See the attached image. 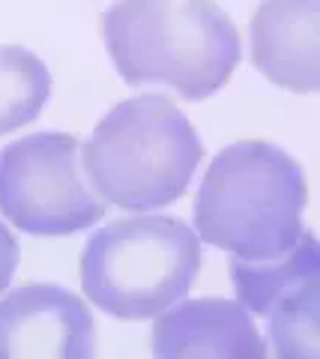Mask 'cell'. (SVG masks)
Instances as JSON below:
<instances>
[{"label":"cell","instance_id":"obj_2","mask_svg":"<svg viewBox=\"0 0 320 359\" xmlns=\"http://www.w3.org/2000/svg\"><path fill=\"white\" fill-rule=\"evenodd\" d=\"M302 165L270 141H237L207 168L195 195L197 240L242 261H270L302 240Z\"/></svg>","mask_w":320,"mask_h":359},{"label":"cell","instance_id":"obj_9","mask_svg":"<svg viewBox=\"0 0 320 359\" xmlns=\"http://www.w3.org/2000/svg\"><path fill=\"white\" fill-rule=\"evenodd\" d=\"M317 240L314 231H305L302 240L270 261H242L234 257L230 261V278H234L237 297L251 314L267 318V314L279 306L281 299L296 294L302 285L317 278Z\"/></svg>","mask_w":320,"mask_h":359},{"label":"cell","instance_id":"obj_7","mask_svg":"<svg viewBox=\"0 0 320 359\" xmlns=\"http://www.w3.org/2000/svg\"><path fill=\"white\" fill-rule=\"evenodd\" d=\"M176 306V302H174ZM153 353L162 359L176 356H234L260 359L267 356L258 323L249 309L237 299L204 297L186 299L176 309H165L150 332Z\"/></svg>","mask_w":320,"mask_h":359},{"label":"cell","instance_id":"obj_8","mask_svg":"<svg viewBox=\"0 0 320 359\" xmlns=\"http://www.w3.org/2000/svg\"><path fill=\"white\" fill-rule=\"evenodd\" d=\"M251 60L267 81L293 93L320 87V0H260Z\"/></svg>","mask_w":320,"mask_h":359},{"label":"cell","instance_id":"obj_4","mask_svg":"<svg viewBox=\"0 0 320 359\" xmlns=\"http://www.w3.org/2000/svg\"><path fill=\"white\" fill-rule=\"evenodd\" d=\"M201 264V240L189 224L132 216L87 240L78 276L96 309L117 320H150L189 294Z\"/></svg>","mask_w":320,"mask_h":359},{"label":"cell","instance_id":"obj_10","mask_svg":"<svg viewBox=\"0 0 320 359\" xmlns=\"http://www.w3.org/2000/svg\"><path fill=\"white\" fill-rule=\"evenodd\" d=\"M51 93V72L21 45H0V135L39 117Z\"/></svg>","mask_w":320,"mask_h":359},{"label":"cell","instance_id":"obj_12","mask_svg":"<svg viewBox=\"0 0 320 359\" xmlns=\"http://www.w3.org/2000/svg\"><path fill=\"white\" fill-rule=\"evenodd\" d=\"M18 261H21V249H18L15 233L0 222V294H4V290L9 287V282H13Z\"/></svg>","mask_w":320,"mask_h":359},{"label":"cell","instance_id":"obj_11","mask_svg":"<svg viewBox=\"0 0 320 359\" xmlns=\"http://www.w3.org/2000/svg\"><path fill=\"white\" fill-rule=\"evenodd\" d=\"M320 278L302 285L296 294L281 299L267 314V335L272 344V353L281 359H317L320 356Z\"/></svg>","mask_w":320,"mask_h":359},{"label":"cell","instance_id":"obj_5","mask_svg":"<svg viewBox=\"0 0 320 359\" xmlns=\"http://www.w3.org/2000/svg\"><path fill=\"white\" fill-rule=\"evenodd\" d=\"M0 212L33 237H69L108 212L84 174L81 144L36 132L0 150Z\"/></svg>","mask_w":320,"mask_h":359},{"label":"cell","instance_id":"obj_6","mask_svg":"<svg viewBox=\"0 0 320 359\" xmlns=\"http://www.w3.org/2000/svg\"><path fill=\"white\" fill-rule=\"evenodd\" d=\"M93 353V314L72 290L25 282L0 299V359H90Z\"/></svg>","mask_w":320,"mask_h":359},{"label":"cell","instance_id":"obj_1","mask_svg":"<svg viewBox=\"0 0 320 359\" xmlns=\"http://www.w3.org/2000/svg\"><path fill=\"white\" fill-rule=\"evenodd\" d=\"M99 30L126 84H168L189 102L218 93L242 54L216 0H117Z\"/></svg>","mask_w":320,"mask_h":359},{"label":"cell","instance_id":"obj_3","mask_svg":"<svg viewBox=\"0 0 320 359\" xmlns=\"http://www.w3.org/2000/svg\"><path fill=\"white\" fill-rule=\"evenodd\" d=\"M204 144L168 96L126 99L99 120L84 144V174L105 204L123 210L168 207L189 189Z\"/></svg>","mask_w":320,"mask_h":359}]
</instances>
